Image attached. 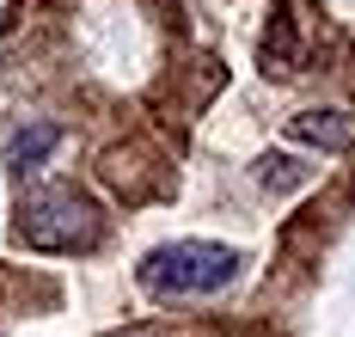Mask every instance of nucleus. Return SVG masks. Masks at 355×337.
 <instances>
[{
  "label": "nucleus",
  "instance_id": "1",
  "mask_svg": "<svg viewBox=\"0 0 355 337\" xmlns=\"http://www.w3.org/2000/svg\"><path fill=\"white\" fill-rule=\"evenodd\" d=\"M239 270V252L209 245V239H172L141 258V288L153 300H184V295H214Z\"/></svg>",
  "mask_w": 355,
  "mask_h": 337
},
{
  "label": "nucleus",
  "instance_id": "2",
  "mask_svg": "<svg viewBox=\"0 0 355 337\" xmlns=\"http://www.w3.org/2000/svg\"><path fill=\"white\" fill-rule=\"evenodd\" d=\"M19 239L37 252H92L98 245V209L68 184L31 190L19 202Z\"/></svg>",
  "mask_w": 355,
  "mask_h": 337
},
{
  "label": "nucleus",
  "instance_id": "3",
  "mask_svg": "<svg viewBox=\"0 0 355 337\" xmlns=\"http://www.w3.org/2000/svg\"><path fill=\"white\" fill-rule=\"evenodd\" d=\"M294 141H313V148H355V116L349 111H306L288 123Z\"/></svg>",
  "mask_w": 355,
  "mask_h": 337
},
{
  "label": "nucleus",
  "instance_id": "4",
  "mask_svg": "<svg viewBox=\"0 0 355 337\" xmlns=\"http://www.w3.org/2000/svg\"><path fill=\"white\" fill-rule=\"evenodd\" d=\"M55 141H62V129H55V123H31V129H19V135L6 141V159L25 172V166H37V159L55 148Z\"/></svg>",
  "mask_w": 355,
  "mask_h": 337
},
{
  "label": "nucleus",
  "instance_id": "5",
  "mask_svg": "<svg viewBox=\"0 0 355 337\" xmlns=\"http://www.w3.org/2000/svg\"><path fill=\"white\" fill-rule=\"evenodd\" d=\"M288 166H294V159H282V153H276V159H263V166H257V184H263V190H288V184H300V172H288Z\"/></svg>",
  "mask_w": 355,
  "mask_h": 337
}]
</instances>
